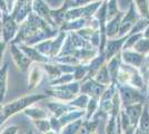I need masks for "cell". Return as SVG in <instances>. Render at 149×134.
<instances>
[{"label":"cell","mask_w":149,"mask_h":134,"mask_svg":"<svg viewBox=\"0 0 149 134\" xmlns=\"http://www.w3.org/2000/svg\"><path fill=\"white\" fill-rule=\"evenodd\" d=\"M119 95H120V101L124 103L125 106L135 104V103H143L145 96H143L134 86L129 84H125L119 86Z\"/></svg>","instance_id":"6da1fadb"},{"label":"cell","mask_w":149,"mask_h":134,"mask_svg":"<svg viewBox=\"0 0 149 134\" xmlns=\"http://www.w3.org/2000/svg\"><path fill=\"white\" fill-rule=\"evenodd\" d=\"M141 16L137 15L136 10H135V5L134 2L130 1V8H129V11L127 13V15H124V17L121 18L120 21V27H119V37H123L125 36L128 32H130L131 28L134 27V25L136 24V21Z\"/></svg>","instance_id":"7a4b0ae2"},{"label":"cell","mask_w":149,"mask_h":134,"mask_svg":"<svg viewBox=\"0 0 149 134\" xmlns=\"http://www.w3.org/2000/svg\"><path fill=\"white\" fill-rule=\"evenodd\" d=\"M143 107V103H135V104H130L125 106V112L128 116L129 121H130L131 130H135L138 125L139 122V117L141 115Z\"/></svg>","instance_id":"3957f363"},{"label":"cell","mask_w":149,"mask_h":134,"mask_svg":"<svg viewBox=\"0 0 149 134\" xmlns=\"http://www.w3.org/2000/svg\"><path fill=\"white\" fill-rule=\"evenodd\" d=\"M106 88H107V86L104 85V84L98 83L95 79H89L87 83L81 87V92H84V93H86L88 95H90L93 98L99 100L100 96L102 95V93L105 92Z\"/></svg>","instance_id":"277c9868"},{"label":"cell","mask_w":149,"mask_h":134,"mask_svg":"<svg viewBox=\"0 0 149 134\" xmlns=\"http://www.w3.org/2000/svg\"><path fill=\"white\" fill-rule=\"evenodd\" d=\"M121 59H124L126 64H129L134 67H141L145 63L146 56L135 51H130L129 49H124L121 53Z\"/></svg>","instance_id":"5b68a950"},{"label":"cell","mask_w":149,"mask_h":134,"mask_svg":"<svg viewBox=\"0 0 149 134\" xmlns=\"http://www.w3.org/2000/svg\"><path fill=\"white\" fill-rule=\"evenodd\" d=\"M127 37H128V35H125L123 38L116 39V40H108L107 41V44L105 45L106 49L104 51L106 56V60H109L113 55H116L117 53L120 51V49L123 48V45L126 41Z\"/></svg>","instance_id":"8992f818"},{"label":"cell","mask_w":149,"mask_h":134,"mask_svg":"<svg viewBox=\"0 0 149 134\" xmlns=\"http://www.w3.org/2000/svg\"><path fill=\"white\" fill-rule=\"evenodd\" d=\"M125 13L119 11L116 16H113L111 19H109L107 21V25H106V36L109 37V38H113L118 35L119 32V27H120V21L121 18L124 17Z\"/></svg>","instance_id":"52a82bcc"},{"label":"cell","mask_w":149,"mask_h":134,"mask_svg":"<svg viewBox=\"0 0 149 134\" xmlns=\"http://www.w3.org/2000/svg\"><path fill=\"white\" fill-rule=\"evenodd\" d=\"M120 65H121V51L113 55L109 59V63L107 65V68H108L109 75L111 78V83H116V81H117V74H118V70L120 68Z\"/></svg>","instance_id":"ba28073f"},{"label":"cell","mask_w":149,"mask_h":134,"mask_svg":"<svg viewBox=\"0 0 149 134\" xmlns=\"http://www.w3.org/2000/svg\"><path fill=\"white\" fill-rule=\"evenodd\" d=\"M139 131L137 133H148L149 132V104H146L143 107V112L139 117Z\"/></svg>","instance_id":"9c48e42d"},{"label":"cell","mask_w":149,"mask_h":134,"mask_svg":"<svg viewBox=\"0 0 149 134\" xmlns=\"http://www.w3.org/2000/svg\"><path fill=\"white\" fill-rule=\"evenodd\" d=\"M95 81L98 82L100 84H104L106 86L110 85L111 83V78H110V75H109V72H108V68H107V65H102L99 69L97 70V73L95 74Z\"/></svg>","instance_id":"30bf717a"},{"label":"cell","mask_w":149,"mask_h":134,"mask_svg":"<svg viewBox=\"0 0 149 134\" xmlns=\"http://www.w3.org/2000/svg\"><path fill=\"white\" fill-rule=\"evenodd\" d=\"M134 51H137V53H140L143 55H147L149 54V38H145V37H141L137 41L136 44L132 46Z\"/></svg>","instance_id":"8fae6325"},{"label":"cell","mask_w":149,"mask_h":134,"mask_svg":"<svg viewBox=\"0 0 149 134\" xmlns=\"http://www.w3.org/2000/svg\"><path fill=\"white\" fill-rule=\"evenodd\" d=\"M135 1V6L138 8L140 16L149 19V1L148 0H134Z\"/></svg>","instance_id":"7c38bea8"},{"label":"cell","mask_w":149,"mask_h":134,"mask_svg":"<svg viewBox=\"0 0 149 134\" xmlns=\"http://www.w3.org/2000/svg\"><path fill=\"white\" fill-rule=\"evenodd\" d=\"M119 13L117 0H107V21Z\"/></svg>","instance_id":"4fadbf2b"},{"label":"cell","mask_w":149,"mask_h":134,"mask_svg":"<svg viewBox=\"0 0 149 134\" xmlns=\"http://www.w3.org/2000/svg\"><path fill=\"white\" fill-rule=\"evenodd\" d=\"M98 100L97 98H89V101H88V104H87V119H90L91 116L93 115V113L96 112V109H98Z\"/></svg>","instance_id":"5bb4252c"},{"label":"cell","mask_w":149,"mask_h":134,"mask_svg":"<svg viewBox=\"0 0 149 134\" xmlns=\"http://www.w3.org/2000/svg\"><path fill=\"white\" fill-rule=\"evenodd\" d=\"M88 101H89V97L87 95H81L79 96L78 100H76L74 102H72V104L77 105L79 109H85V107H87Z\"/></svg>","instance_id":"9a60e30c"},{"label":"cell","mask_w":149,"mask_h":134,"mask_svg":"<svg viewBox=\"0 0 149 134\" xmlns=\"http://www.w3.org/2000/svg\"><path fill=\"white\" fill-rule=\"evenodd\" d=\"M143 37H145V38H149V25L143 29Z\"/></svg>","instance_id":"2e32d148"},{"label":"cell","mask_w":149,"mask_h":134,"mask_svg":"<svg viewBox=\"0 0 149 134\" xmlns=\"http://www.w3.org/2000/svg\"><path fill=\"white\" fill-rule=\"evenodd\" d=\"M148 98H149V82H148Z\"/></svg>","instance_id":"e0dca14e"},{"label":"cell","mask_w":149,"mask_h":134,"mask_svg":"<svg viewBox=\"0 0 149 134\" xmlns=\"http://www.w3.org/2000/svg\"><path fill=\"white\" fill-rule=\"evenodd\" d=\"M130 1H131V0H129V2H130Z\"/></svg>","instance_id":"ac0fdd59"}]
</instances>
